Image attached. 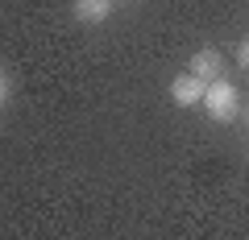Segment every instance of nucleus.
Masks as SVG:
<instances>
[{
  "mask_svg": "<svg viewBox=\"0 0 249 240\" xmlns=\"http://www.w3.org/2000/svg\"><path fill=\"white\" fill-rule=\"evenodd\" d=\"M199 104L208 108V116H212V120H220V125H232V120L241 116V91L220 75V79H212V83L204 87V99H199Z\"/></svg>",
  "mask_w": 249,
  "mask_h": 240,
  "instance_id": "nucleus-1",
  "label": "nucleus"
},
{
  "mask_svg": "<svg viewBox=\"0 0 249 240\" xmlns=\"http://www.w3.org/2000/svg\"><path fill=\"white\" fill-rule=\"evenodd\" d=\"M204 87H208V83H199L191 71H183V75L170 79V99H175L178 108H196L199 99H204Z\"/></svg>",
  "mask_w": 249,
  "mask_h": 240,
  "instance_id": "nucleus-2",
  "label": "nucleus"
},
{
  "mask_svg": "<svg viewBox=\"0 0 249 240\" xmlns=\"http://www.w3.org/2000/svg\"><path fill=\"white\" fill-rule=\"evenodd\" d=\"M220 71H224V54L216 50V46H204L199 54H191V75H196L199 83L220 79Z\"/></svg>",
  "mask_w": 249,
  "mask_h": 240,
  "instance_id": "nucleus-3",
  "label": "nucleus"
},
{
  "mask_svg": "<svg viewBox=\"0 0 249 240\" xmlns=\"http://www.w3.org/2000/svg\"><path fill=\"white\" fill-rule=\"evenodd\" d=\"M71 13H75V21H83V25H104V21L112 17V0H75Z\"/></svg>",
  "mask_w": 249,
  "mask_h": 240,
  "instance_id": "nucleus-4",
  "label": "nucleus"
},
{
  "mask_svg": "<svg viewBox=\"0 0 249 240\" xmlns=\"http://www.w3.org/2000/svg\"><path fill=\"white\" fill-rule=\"evenodd\" d=\"M237 66H245V71H249V37L237 46Z\"/></svg>",
  "mask_w": 249,
  "mask_h": 240,
  "instance_id": "nucleus-5",
  "label": "nucleus"
},
{
  "mask_svg": "<svg viewBox=\"0 0 249 240\" xmlns=\"http://www.w3.org/2000/svg\"><path fill=\"white\" fill-rule=\"evenodd\" d=\"M9 99V83H4V75H0V104Z\"/></svg>",
  "mask_w": 249,
  "mask_h": 240,
  "instance_id": "nucleus-6",
  "label": "nucleus"
},
{
  "mask_svg": "<svg viewBox=\"0 0 249 240\" xmlns=\"http://www.w3.org/2000/svg\"><path fill=\"white\" fill-rule=\"evenodd\" d=\"M112 4H116V0H112ZM121 4H124V0H121Z\"/></svg>",
  "mask_w": 249,
  "mask_h": 240,
  "instance_id": "nucleus-7",
  "label": "nucleus"
}]
</instances>
